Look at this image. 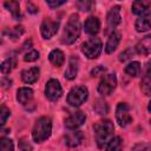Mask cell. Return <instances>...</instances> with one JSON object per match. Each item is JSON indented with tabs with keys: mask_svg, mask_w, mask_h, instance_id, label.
<instances>
[{
	"mask_svg": "<svg viewBox=\"0 0 151 151\" xmlns=\"http://www.w3.org/2000/svg\"><path fill=\"white\" fill-rule=\"evenodd\" d=\"M58 28H59V21H54L50 18H46L41 22L40 32L44 39H51L58 32Z\"/></svg>",
	"mask_w": 151,
	"mask_h": 151,
	"instance_id": "obj_9",
	"label": "cell"
},
{
	"mask_svg": "<svg viewBox=\"0 0 151 151\" xmlns=\"http://www.w3.org/2000/svg\"><path fill=\"white\" fill-rule=\"evenodd\" d=\"M92 5L93 4L91 1H80V2H78V6L80 7L81 11H90Z\"/></svg>",
	"mask_w": 151,
	"mask_h": 151,
	"instance_id": "obj_36",
	"label": "cell"
},
{
	"mask_svg": "<svg viewBox=\"0 0 151 151\" xmlns=\"http://www.w3.org/2000/svg\"><path fill=\"white\" fill-rule=\"evenodd\" d=\"M117 86V78L114 73H109L103 77L98 85V92L101 96H109Z\"/></svg>",
	"mask_w": 151,
	"mask_h": 151,
	"instance_id": "obj_6",
	"label": "cell"
},
{
	"mask_svg": "<svg viewBox=\"0 0 151 151\" xmlns=\"http://www.w3.org/2000/svg\"><path fill=\"white\" fill-rule=\"evenodd\" d=\"M5 7L12 13L14 19H19L20 18V5L18 1H6L5 2Z\"/></svg>",
	"mask_w": 151,
	"mask_h": 151,
	"instance_id": "obj_23",
	"label": "cell"
},
{
	"mask_svg": "<svg viewBox=\"0 0 151 151\" xmlns=\"http://www.w3.org/2000/svg\"><path fill=\"white\" fill-rule=\"evenodd\" d=\"M87 97L88 91L85 86H76L70 91L67 96V103L71 106H80L83 103L86 101Z\"/></svg>",
	"mask_w": 151,
	"mask_h": 151,
	"instance_id": "obj_5",
	"label": "cell"
},
{
	"mask_svg": "<svg viewBox=\"0 0 151 151\" xmlns=\"http://www.w3.org/2000/svg\"><path fill=\"white\" fill-rule=\"evenodd\" d=\"M66 1H51V0H48V1H46V4L51 7V8H54V7H59V6H61V5H64Z\"/></svg>",
	"mask_w": 151,
	"mask_h": 151,
	"instance_id": "obj_37",
	"label": "cell"
},
{
	"mask_svg": "<svg viewBox=\"0 0 151 151\" xmlns=\"http://www.w3.org/2000/svg\"><path fill=\"white\" fill-rule=\"evenodd\" d=\"M13 150H14L13 142L9 138L2 137L0 140V151H13Z\"/></svg>",
	"mask_w": 151,
	"mask_h": 151,
	"instance_id": "obj_28",
	"label": "cell"
},
{
	"mask_svg": "<svg viewBox=\"0 0 151 151\" xmlns=\"http://www.w3.org/2000/svg\"><path fill=\"white\" fill-rule=\"evenodd\" d=\"M134 27L137 32H146L151 29V12L138 18L134 24Z\"/></svg>",
	"mask_w": 151,
	"mask_h": 151,
	"instance_id": "obj_15",
	"label": "cell"
},
{
	"mask_svg": "<svg viewBox=\"0 0 151 151\" xmlns=\"http://www.w3.org/2000/svg\"><path fill=\"white\" fill-rule=\"evenodd\" d=\"M80 35V21L78 14H72L64 28L63 35H61V42L65 45L73 44Z\"/></svg>",
	"mask_w": 151,
	"mask_h": 151,
	"instance_id": "obj_2",
	"label": "cell"
},
{
	"mask_svg": "<svg viewBox=\"0 0 151 151\" xmlns=\"http://www.w3.org/2000/svg\"><path fill=\"white\" fill-rule=\"evenodd\" d=\"M147 110H149V112H151V100H150V103L147 105Z\"/></svg>",
	"mask_w": 151,
	"mask_h": 151,
	"instance_id": "obj_39",
	"label": "cell"
},
{
	"mask_svg": "<svg viewBox=\"0 0 151 151\" xmlns=\"http://www.w3.org/2000/svg\"><path fill=\"white\" fill-rule=\"evenodd\" d=\"M27 11H28L29 13H37V12H38V8H37L33 4L28 2V4H27Z\"/></svg>",
	"mask_w": 151,
	"mask_h": 151,
	"instance_id": "obj_38",
	"label": "cell"
},
{
	"mask_svg": "<svg viewBox=\"0 0 151 151\" xmlns=\"http://www.w3.org/2000/svg\"><path fill=\"white\" fill-rule=\"evenodd\" d=\"M9 114H11L9 109H7L5 105H2V106H1V111H0V124H1V125H4V124L6 123V120H7V118L9 117Z\"/></svg>",
	"mask_w": 151,
	"mask_h": 151,
	"instance_id": "obj_32",
	"label": "cell"
},
{
	"mask_svg": "<svg viewBox=\"0 0 151 151\" xmlns=\"http://www.w3.org/2000/svg\"><path fill=\"white\" fill-rule=\"evenodd\" d=\"M134 50H136V52H137L138 54H142V55H147V54H150V53H151V34H149V35L142 38V39L137 42Z\"/></svg>",
	"mask_w": 151,
	"mask_h": 151,
	"instance_id": "obj_12",
	"label": "cell"
},
{
	"mask_svg": "<svg viewBox=\"0 0 151 151\" xmlns=\"http://www.w3.org/2000/svg\"><path fill=\"white\" fill-rule=\"evenodd\" d=\"M114 131L113 123L109 119L100 120L94 125V136L96 142L99 147H104V145L109 144V142L112 139Z\"/></svg>",
	"mask_w": 151,
	"mask_h": 151,
	"instance_id": "obj_1",
	"label": "cell"
},
{
	"mask_svg": "<svg viewBox=\"0 0 151 151\" xmlns=\"http://www.w3.org/2000/svg\"><path fill=\"white\" fill-rule=\"evenodd\" d=\"M119 41H120V33L113 31V32L110 34V37H109V39H107V41H106V45H105V51H106V53H112V52L117 48Z\"/></svg>",
	"mask_w": 151,
	"mask_h": 151,
	"instance_id": "obj_20",
	"label": "cell"
},
{
	"mask_svg": "<svg viewBox=\"0 0 151 151\" xmlns=\"http://www.w3.org/2000/svg\"><path fill=\"white\" fill-rule=\"evenodd\" d=\"M134 52H136V50H133L132 47H130V48H126L124 52H122L120 54H119V60L120 61H127V60H130L132 57H133V54H134Z\"/></svg>",
	"mask_w": 151,
	"mask_h": 151,
	"instance_id": "obj_29",
	"label": "cell"
},
{
	"mask_svg": "<svg viewBox=\"0 0 151 151\" xmlns=\"http://www.w3.org/2000/svg\"><path fill=\"white\" fill-rule=\"evenodd\" d=\"M61 94H63V88L60 86V83L57 79H50L45 86L46 98L52 101H55L61 97Z\"/></svg>",
	"mask_w": 151,
	"mask_h": 151,
	"instance_id": "obj_8",
	"label": "cell"
},
{
	"mask_svg": "<svg viewBox=\"0 0 151 151\" xmlns=\"http://www.w3.org/2000/svg\"><path fill=\"white\" fill-rule=\"evenodd\" d=\"M19 150L20 151H32V145L25 138H22L19 142Z\"/></svg>",
	"mask_w": 151,
	"mask_h": 151,
	"instance_id": "obj_34",
	"label": "cell"
},
{
	"mask_svg": "<svg viewBox=\"0 0 151 151\" xmlns=\"http://www.w3.org/2000/svg\"><path fill=\"white\" fill-rule=\"evenodd\" d=\"M38 58H39V52L35 51V50H31L29 52H27V53L24 55V60H25V61H28V63L35 61Z\"/></svg>",
	"mask_w": 151,
	"mask_h": 151,
	"instance_id": "obj_31",
	"label": "cell"
},
{
	"mask_svg": "<svg viewBox=\"0 0 151 151\" xmlns=\"http://www.w3.org/2000/svg\"><path fill=\"white\" fill-rule=\"evenodd\" d=\"M85 119H86V114L84 112H81V111L73 112L65 119V126L70 130H76L83 125Z\"/></svg>",
	"mask_w": 151,
	"mask_h": 151,
	"instance_id": "obj_10",
	"label": "cell"
},
{
	"mask_svg": "<svg viewBox=\"0 0 151 151\" xmlns=\"http://www.w3.org/2000/svg\"><path fill=\"white\" fill-rule=\"evenodd\" d=\"M122 149H123V140L120 137L112 138L106 146V151H122Z\"/></svg>",
	"mask_w": 151,
	"mask_h": 151,
	"instance_id": "obj_25",
	"label": "cell"
},
{
	"mask_svg": "<svg viewBox=\"0 0 151 151\" xmlns=\"http://www.w3.org/2000/svg\"><path fill=\"white\" fill-rule=\"evenodd\" d=\"M120 6H113L107 14V27L113 29L120 22Z\"/></svg>",
	"mask_w": 151,
	"mask_h": 151,
	"instance_id": "obj_13",
	"label": "cell"
},
{
	"mask_svg": "<svg viewBox=\"0 0 151 151\" xmlns=\"http://www.w3.org/2000/svg\"><path fill=\"white\" fill-rule=\"evenodd\" d=\"M84 29L87 34L94 35L100 29V21L97 17H88L84 24Z\"/></svg>",
	"mask_w": 151,
	"mask_h": 151,
	"instance_id": "obj_14",
	"label": "cell"
},
{
	"mask_svg": "<svg viewBox=\"0 0 151 151\" xmlns=\"http://www.w3.org/2000/svg\"><path fill=\"white\" fill-rule=\"evenodd\" d=\"M40 74L39 67H31L28 70H24L21 72V79L27 84H33L38 80Z\"/></svg>",
	"mask_w": 151,
	"mask_h": 151,
	"instance_id": "obj_18",
	"label": "cell"
},
{
	"mask_svg": "<svg viewBox=\"0 0 151 151\" xmlns=\"http://www.w3.org/2000/svg\"><path fill=\"white\" fill-rule=\"evenodd\" d=\"M105 72H106V67L99 65V66H96V67L91 71V76H92V77H98V76H103Z\"/></svg>",
	"mask_w": 151,
	"mask_h": 151,
	"instance_id": "obj_35",
	"label": "cell"
},
{
	"mask_svg": "<svg viewBox=\"0 0 151 151\" xmlns=\"http://www.w3.org/2000/svg\"><path fill=\"white\" fill-rule=\"evenodd\" d=\"M151 6V1H145V0H137L132 4V12L134 14H143L145 13L149 7Z\"/></svg>",
	"mask_w": 151,
	"mask_h": 151,
	"instance_id": "obj_22",
	"label": "cell"
},
{
	"mask_svg": "<svg viewBox=\"0 0 151 151\" xmlns=\"http://www.w3.org/2000/svg\"><path fill=\"white\" fill-rule=\"evenodd\" d=\"M101 47H103V45H101L100 39L93 37L81 44V52L88 59H96L99 57V54L101 52Z\"/></svg>",
	"mask_w": 151,
	"mask_h": 151,
	"instance_id": "obj_4",
	"label": "cell"
},
{
	"mask_svg": "<svg viewBox=\"0 0 151 151\" xmlns=\"http://www.w3.org/2000/svg\"><path fill=\"white\" fill-rule=\"evenodd\" d=\"M52 132V122L48 117H40L32 130V137L33 140L37 143H42L46 140Z\"/></svg>",
	"mask_w": 151,
	"mask_h": 151,
	"instance_id": "obj_3",
	"label": "cell"
},
{
	"mask_svg": "<svg viewBox=\"0 0 151 151\" xmlns=\"http://www.w3.org/2000/svg\"><path fill=\"white\" fill-rule=\"evenodd\" d=\"M83 142V133L80 131H71L65 134V143L67 146L76 147Z\"/></svg>",
	"mask_w": 151,
	"mask_h": 151,
	"instance_id": "obj_17",
	"label": "cell"
},
{
	"mask_svg": "<svg viewBox=\"0 0 151 151\" xmlns=\"http://www.w3.org/2000/svg\"><path fill=\"white\" fill-rule=\"evenodd\" d=\"M22 33H24V27H22V26H15V27L13 28V31L9 32V35L12 37V39H17V38H19Z\"/></svg>",
	"mask_w": 151,
	"mask_h": 151,
	"instance_id": "obj_33",
	"label": "cell"
},
{
	"mask_svg": "<svg viewBox=\"0 0 151 151\" xmlns=\"http://www.w3.org/2000/svg\"><path fill=\"white\" fill-rule=\"evenodd\" d=\"M131 151H151V144L146 143V142L137 143L136 145L132 146Z\"/></svg>",
	"mask_w": 151,
	"mask_h": 151,
	"instance_id": "obj_30",
	"label": "cell"
},
{
	"mask_svg": "<svg viewBox=\"0 0 151 151\" xmlns=\"http://www.w3.org/2000/svg\"><path fill=\"white\" fill-rule=\"evenodd\" d=\"M32 98H33V91L29 87H21L17 91V100L22 105L28 104L32 100Z\"/></svg>",
	"mask_w": 151,
	"mask_h": 151,
	"instance_id": "obj_19",
	"label": "cell"
},
{
	"mask_svg": "<svg viewBox=\"0 0 151 151\" xmlns=\"http://www.w3.org/2000/svg\"><path fill=\"white\" fill-rule=\"evenodd\" d=\"M150 124H151V120H150Z\"/></svg>",
	"mask_w": 151,
	"mask_h": 151,
	"instance_id": "obj_40",
	"label": "cell"
},
{
	"mask_svg": "<svg viewBox=\"0 0 151 151\" xmlns=\"http://www.w3.org/2000/svg\"><path fill=\"white\" fill-rule=\"evenodd\" d=\"M125 72L131 77H137L140 73V64L138 61H132L125 67Z\"/></svg>",
	"mask_w": 151,
	"mask_h": 151,
	"instance_id": "obj_26",
	"label": "cell"
},
{
	"mask_svg": "<svg viewBox=\"0 0 151 151\" xmlns=\"http://www.w3.org/2000/svg\"><path fill=\"white\" fill-rule=\"evenodd\" d=\"M93 109L100 116L107 114V112H109V106H107V104H106V101L104 99H97L94 101V104H93Z\"/></svg>",
	"mask_w": 151,
	"mask_h": 151,
	"instance_id": "obj_24",
	"label": "cell"
},
{
	"mask_svg": "<svg viewBox=\"0 0 151 151\" xmlns=\"http://www.w3.org/2000/svg\"><path fill=\"white\" fill-rule=\"evenodd\" d=\"M78 67H79V60L77 57L72 55L68 60V66L65 71V78L68 80L74 79L77 77V73H78Z\"/></svg>",
	"mask_w": 151,
	"mask_h": 151,
	"instance_id": "obj_16",
	"label": "cell"
},
{
	"mask_svg": "<svg viewBox=\"0 0 151 151\" xmlns=\"http://www.w3.org/2000/svg\"><path fill=\"white\" fill-rule=\"evenodd\" d=\"M15 66H17V60H15V58H9V59L5 60V61L1 64V72H2V73H9Z\"/></svg>",
	"mask_w": 151,
	"mask_h": 151,
	"instance_id": "obj_27",
	"label": "cell"
},
{
	"mask_svg": "<svg viewBox=\"0 0 151 151\" xmlns=\"http://www.w3.org/2000/svg\"><path fill=\"white\" fill-rule=\"evenodd\" d=\"M116 119L119 126L125 127L132 122V117L130 114V106L126 103H119L116 110Z\"/></svg>",
	"mask_w": 151,
	"mask_h": 151,
	"instance_id": "obj_7",
	"label": "cell"
},
{
	"mask_svg": "<svg viewBox=\"0 0 151 151\" xmlns=\"http://www.w3.org/2000/svg\"><path fill=\"white\" fill-rule=\"evenodd\" d=\"M140 88L145 96H151V60H149L145 65L144 74L140 81Z\"/></svg>",
	"mask_w": 151,
	"mask_h": 151,
	"instance_id": "obj_11",
	"label": "cell"
},
{
	"mask_svg": "<svg viewBox=\"0 0 151 151\" xmlns=\"http://www.w3.org/2000/svg\"><path fill=\"white\" fill-rule=\"evenodd\" d=\"M48 59H50V61H51L55 67L63 66V64H64V61H65L64 53H63L60 50H53V51L50 53Z\"/></svg>",
	"mask_w": 151,
	"mask_h": 151,
	"instance_id": "obj_21",
	"label": "cell"
}]
</instances>
